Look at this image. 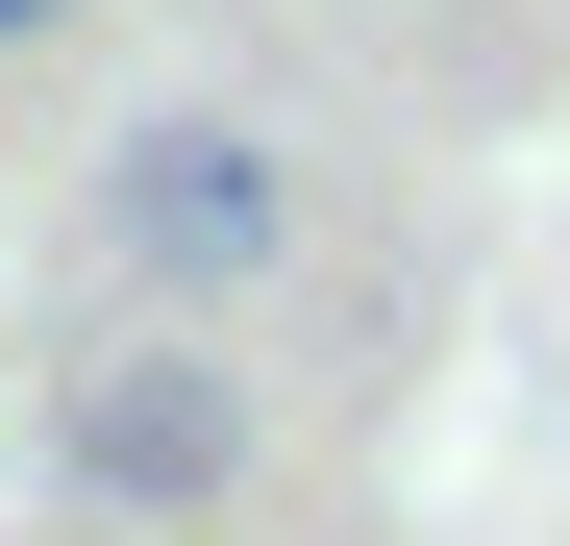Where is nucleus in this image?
<instances>
[{
    "mask_svg": "<svg viewBox=\"0 0 570 546\" xmlns=\"http://www.w3.org/2000/svg\"><path fill=\"white\" fill-rule=\"evenodd\" d=\"M50 472H75V521H224L248 497V373H199V348H100V373L50 398Z\"/></svg>",
    "mask_w": 570,
    "mask_h": 546,
    "instance_id": "1",
    "label": "nucleus"
},
{
    "mask_svg": "<svg viewBox=\"0 0 570 546\" xmlns=\"http://www.w3.org/2000/svg\"><path fill=\"white\" fill-rule=\"evenodd\" d=\"M100 248L149 273V299H248V273L298 248L273 125H125V149H100Z\"/></svg>",
    "mask_w": 570,
    "mask_h": 546,
    "instance_id": "2",
    "label": "nucleus"
},
{
    "mask_svg": "<svg viewBox=\"0 0 570 546\" xmlns=\"http://www.w3.org/2000/svg\"><path fill=\"white\" fill-rule=\"evenodd\" d=\"M50 26H75V0H0V50H50Z\"/></svg>",
    "mask_w": 570,
    "mask_h": 546,
    "instance_id": "3",
    "label": "nucleus"
},
{
    "mask_svg": "<svg viewBox=\"0 0 570 546\" xmlns=\"http://www.w3.org/2000/svg\"><path fill=\"white\" fill-rule=\"evenodd\" d=\"M75 546H149V521H75Z\"/></svg>",
    "mask_w": 570,
    "mask_h": 546,
    "instance_id": "4",
    "label": "nucleus"
}]
</instances>
